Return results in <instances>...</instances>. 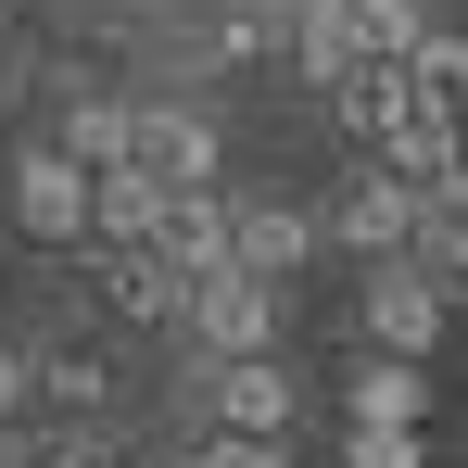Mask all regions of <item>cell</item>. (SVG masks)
Masks as SVG:
<instances>
[{"label": "cell", "instance_id": "9c48e42d", "mask_svg": "<svg viewBox=\"0 0 468 468\" xmlns=\"http://www.w3.org/2000/svg\"><path fill=\"white\" fill-rule=\"evenodd\" d=\"M51 153H77L89 177H127V153H140V101H114V89H64Z\"/></svg>", "mask_w": 468, "mask_h": 468}, {"label": "cell", "instance_id": "44dd1931", "mask_svg": "<svg viewBox=\"0 0 468 468\" xmlns=\"http://www.w3.org/2000/svg\"><path fill=\"white\" fill-rule=\"evenodd\" d=\"M165 468H190V456H165Z\"/></svg>", "mask_w": 468, "mask_h": 468}, {"label": "cell", "instance_id": "d6986e66", "mask_svg": "<svg viewBox=\"0 0 468 468\" xmlns=\"http://www.w3.org/2000/svg\"><path fill=\"white\" fill-rule=\"evenodd\" d=\"M38 468H114V456H101V443H89V431H77V443H51V456H38Z\"/></svg>", "mask_w": 468, "mask_h": 468}, {"label": "cell", "instance_id": "8992f818", "mask_svg": "<svg viewBox=\"0 0 468 468\" xmlns=\"http://www.w3.org/2000/svg\"><path fill=\"white\" fill-rule=\"evenodd\" d=\"M292 418H304V392L279 355H253V367H203V431H229V443H292Z\"/></svg>", "mask_w": 468, "mask_h": 468}, {"label": "cell", "instance_id": "9a60e30c", "mask_svg": "<svg viewBox=\"0 0 468 468\" xmlns=\"http://www.w3.org/2000/svg\"><path fill=\"white\" fill-rule=\"evenodd\" d=\"M342 468H431V431H342Z\"/></svg>", "mask_w": 468, "mask_h": 468}, {"label": "cell", "instance_id": "30bf717a", "mask_svg": "<svg viewBox=\"0 0 468 468\" xmlns=\"http://www.w3.org/2000/svg\"><path fill=\"white\" fill-rule=\"evenodd\" d=\"M329 240V203H240V279H304V253Z\"/></svg>", "mask_w": 468, "mask_h": 468}, {"label": "cell", "instance_id": "ac0fdd59", "mask_svg": "<svg viewBox=\"0 0 468 468\" xmlns=\"http://www.w3.org/2000/svg\"><path fill=\"white\" fill-rule=\"evenodd\" d=\"M26 392H38V355H26V342H0V418H13Z\"/></svg>", "mask_w": 468, "mask_h": 468}, {"label": "cell", "instance_id": "5b68a950", "mask_svg": "<svg viewBox=\"0 0 468 468\" xmlns=\"http://www.w3.org/2000/svg\"><path fill=\"white\" fill-rule=\"evenodd\" d=\"M443 329H456V304H443V279H418V266H380L367 304H355V342H367V355H405V367H431Z\"/></svg>", "mask_w": 468, "mask_h": 468}, {"label": "cell", "instance_id": "277c9868", "mask_svg": "<svg viewBox=\"0 0 468 468\" xmlns=\"http://www.w3.org/2000/svg\"><path fill=\"white\" fill-rule=\"evenodd\" d=\"M177 329H190V355H203V367H253V355H279V292L229 266V279H203V292H190Z\"/></svg>", "mask_w": 468, "mask_h": 468}, {"label": "cell", "instance_id": "2e32d148", "mask_svg": "<svg viewBox=\"0 0 468 468\" xmlns=\"http://www.w3.org/2000/svg\"><path fill=\"white\" fill-rule=\"evenodd\" d=\"M190 468H292V443H229V431H203Z\"/></svg>", "mask_w": 468, "mask_h": 468}, {"label": "cell", "instance_id": "5bb4252c", "mask_svg": "<svg viewBox=\"0 0 468 468\" xmlns=\"http://www.w3.org/2000/svg\"><path fill=\"white\" fill-rule=\"evenodd\" d=\"M405 266H418V279H443V304H456V292H468V216H443V203H431V229H418V253H405Z\"/></svg>", "mask_w": 468, "mask_h": 468}, {"label": "cell", "instance_id": "8fae6325", "mask_svg": "<svg viewBox=\"0 0 468 468\" xmlns=\"http://www.w3.org/2000/svg\"><path fill=\"white\" fill-rule=\"evenodd\" d=\"M418 418H431V367H405V355H367L342 380V431H418Z\"/></svg>", "mask_w": 468, "mask_h": 468}, {"label": "cell", "instance_id": "3957f363", "mask_svg": "<svg viewBox=\"0 0 468 468\" xmlns=\"http://www.w3.org/2000/svg\"><path fill=\"white\" fill-rule=\"evenodd\" d=\"M418 229H431V190H418V177H392V165H355V177L329 190V240H355L367 266H405Z\"/></svg>", "mask_w": 468, "mask_h": 468}, {"label": "cell", "instance_id": "6da1fadb", "mask_svg": "<svg viewBox=\"0 0 468 468\" xmlns=\"http://www.w3.org/2000/svg\"><path fill=\"white\" fill-rule=\"evenodd\" d=\"M292 51H304L316 89H342V77H367V64H418L431 51V13L418 0H316L304 26H292Z\"/></svg>", "mask_w": 468, "mask_h": 468}, {"label": "cell", "instance_id": "e0dca14e", "mask_svg": "<svg viewBox=\"0 0 468 468\" xmlns=\"http://www.w3.org/2000/svg\"><path fill=\"white\" fill-rule=\"evenodd\" d=\"M431 203L468 216V127H443V165H431Z\"/></svg>", "mask_w": 468, "mask_h": 468}, {"label": "cell", "instance_id": "7a4b0ae2", "mask_svg": "<svg viewBox=\"0 0 468 468\" xmlns=\"http://www.w3.org/2000/svg\"><path fill=\"white\" fill-rule=\"evenodd\" d=\"M13 229L38 240V253L101 240V177H89L77 153H51V140H26V153H13Z\"/></svg>", "mask_w": 468, "mask_h": 468}, {"label": "cell", "instance_id": "ffe728a7", "mask_svg": "<svg viewBox=\"0 0 468 468\" xmlns=\"http://www.w3.org/2000/svg\"><path fill=\"white\" fill-rule=\"evenodd\" d=\"M13 89H26V51H13V38H0V101H13Z\"/></svg>", "mask_w": 468, "mask_h": 468}, {"label": "cell", "instance_id": "ba28073f", "mask_svg": "<svg viewBox=\"0 0 468 468\" xmlns=\"http://www.w3.org/2000/svg\"><path fill=\"white\" fill-rule=\"evenodd\" d=\"M165 266H177V279H190V292H203V279H229L240 266V203L229 190H177V203H165V240H153Z\"/></svg>", "mask_w": 468, "mask_h": 468}, {"label": "cell", "instance_id": "7c38bea8", "mask_svg": "<svg viewBox=\"0 0 468 468\" xmlns=\"http://www.w3.org/2000/svg\"><path fill=\"white\" fill-rule=\"evenodd\" d=\"M165 203H177V190H153L140 165L101 177V240H114V253H153V240H165Z\"/></svg>", "mask_w": 468, "mask_h": 468}, {"label": "cell", "instance_id": "52a82bcc", "mask_svg": "<svg viewBox=\"0 0 468 468\" xmlns=\"http://www.w3.org/2000/svg\"><path fill=\"white\" fill-rule=\"evenodd\" d=\"M216 153H229V140H216V101H140V177H153V190H216Z\"/></svg>", "mask_w": 468, "mask_h": 468}, {"label": "cell", "instance_id": "4fadbf2b", "mask_svg": "<svg viewBox=\"0 0 468 468\" xmlns=\"http://www.w3.org/2000/svg\"><path fill=\"white\" fill-rule=\"evenodd\" d=\"M101 292H114L127 316H190V279H177L165 253H114V266H101Z\"/></svg>", "mask_w": 468, "mask_h": 468}]
</instances>
